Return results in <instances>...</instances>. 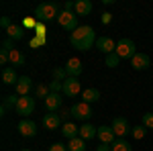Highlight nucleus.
Masks as SVG:
<instances>
[{"instance_id": "f257e3e1", "label": "nucleus", "mask_w": 153, "mask_h": 151, "mask_svg": "<svg viewBox=\"0 0 153 151\" xmlns=\"http://www.w3.org/2000/svg\"><path fill=\"white\" fill-rule=\"evenodd\" d=\"M96 41H98V39H96V35H94V29L88 27V25H80V27L70 35L71 47L78 49V51H90Z\"/></svg>"}, {"instance_id": "f03ea898", "label": "nucleus", "mask_w": 153, "mask_h": 151, "mask_svg": "<svg viewBox=\"0 0 153 151\" xmlns=\"http://www.w3.org/2000/svg\"><path fill=\"white\" fill-rule=\"evenodd\" d=\"M59 16V4L57 2H43L35 8V19L37 23H49Z\"/></svg>"}, {"instance_id": "7ed1b4c3", "label": "nucleus", "mask_w": 153, "mask_h": 151, "mask_svg": "<svg viewBox=\"0 0 153 151\" xmlns=\"http://www.w3.org/2000/svg\"><path fill=\"white\" fill-rule=\"evenodd\" d=\"M117 55L120 59H133L137 55V47H135V41L133 39H127V37H123V39H118L117 41Z\"/></svg>"}, {"instance_id": "20e7f679", "label": "nucleus", "mask_w": 153, "mask_h": 151, "mask_svg": "<svg viewBox=\"0 0 153 151\" xmlns=\"http://www.w3.org/2000/svg\"><path fill=\"white\" fill-rule=\"evenodd\" d=\"M78 19H80V16H78L76 12L61 10V12H59V16H57V23H59V27H61V29L70 31V35H71V33L80 27V25H78Z\"/></svg>"}, {"instance_id": "39448f33", "label": "nucleus", "mask_w": 153, "mask_h": 151, "mask_svg": "<svg viewBox=\"0 0 153 151\" xmlns=\"http://www.w3.org/2000/svg\"><path fill=\"white\" fill-rule=\"evenodd\" d=\"M70 112H71V116H74V118L84 121V123H86L90 116L94 115V112H92V106L88 104V102H82V100H80V102H76V104H71Z\"/></svg>"}, {"instance_id": "423d86ee", "label": "nucleus", "mask_w": 153, "mask_h": 151, "mask_svg": "<svg viewBox=\"0 0 153 151\" xmlns=\"http://www.w3.org/2000/svg\"><path fill=\"white\" fill-rule=\"evenodd\" d=\"M35 106H37V102H35L33 96H21L19 102H16V106H14V110H16V115L27 116V115H33Z\"/></svg>"}, {"instance_id": "0eeeda50", "label": "nucleus", "mask_w": 153, "mask_h": 151, "mask_svg": "<svg viewBox=\"0 0 153 151\" xmlns=\"http://www.w3.org/2000/svg\"><path fill=\"white\" fill-rule=\"evenodd\" d=\"M112 131H114L117 139H125L127 135H131L133 127L129 125V121H127V118H123V116H117V118L112 121Z\"/></svg>"}, {"instance_id": "6e6552de", "label": "nucleus", "mask_w": 153, "mask_h": 151, "mask_svg": "<svg viewBox=\"0 0 153 151\" xmlns=\"http://www.w3.org/2000/svg\"><path fill=\"white\" fill-rule=\"evenodd\" d=\"M63 96H68V98H76L78 94H82V86H80V80L78 78H68V80L63 82Z\"/></svg>"}, {"instance_id": "1a4fd4ad", "label": "nucleus", "mask_w": 153, "mask_h": 151, "mask_svg": "<svg viewBox=\"0 0 153 151\" xmlns=\"http://www.w3.org/2000/svg\"><path fill=\"white\" fill-rule=\"evenodd\" d=\"M149 65H151V59L147 53H141V51H137V55L131 59V68L137 71H143V70H149Z\"/></svg>"}, {"instance_id": "9d476101", "label": "nucleus", "mask_w": 153, "mask_h": 151, "mask_svg": "<svg viewBox=\"0 0 153 151\" xmlns=\"http://www.w3.org/2000/svg\"><path fill=\"white\" fill-rule=\"evenodd\" d=\"M96 49L102 51V53H106V55H108V53H114V51H117V41L110 39V37H98Z\"/></svg>"}, {"instance_id": "9b49d317", "label": "nucleus", "mask_w": 153, "mask_h": 151, "mask_svg": "<svg viewBox=\"0 0 153 151\" xmlns=\"http://www.w3.org/2000/svg\"><path fill=\"white\" fill-rule=\"evenodd\" d=\"M14 90H16V94H19V96H31V90H33V80H31L29 76L19 78L16 86H14Z\"/></svg>"}, {"instance_id": "f8f14e48", "label": "nucleus", "mask_w": 153, "mask_h": 151, "mask_svg": "<svg viewBox=\"0 0 153 151\" xmlns=\"http://www.w3.org/2000/svg\"><path fill=\"white\" fill-rule=\"evenodd\" d=\"M16 129H19V133H21L23 137H35L37 135V125L31 121V118H23Z\"/></svg>"}, {"instance_id": "ddd939ff", "label": "nucleus", "mask_w": 153, "mask_h": 151, "mask_svg": "<svg viewBox=\"0 0 153 151\" xmlns=\"http://www.w3.org/2000/svg\"><path fill=\"white\" fill-rule=\"evenodd\" d=\"M98 141L100 143H108V145H112L114 141H117V135H114V131H112V127H106V125H102V127H98Z\"/></svg>"}, {"instance_id": "4468645a", "label": "nucleus", "mask_w": 153, "mask_h": 151, "mask_svg": "<svg viewBox=\"0 0 153 151\" xmlns=\"http://www.w3.org/2000/svg\"><path fill=\"white\" fill-rule=\"evenodd\" d=\"M43 127L47 129V131H57V129L61 127V116L55 115V112L43 115Z\"/></svg>"}, {"instance_id": "2eb2a0df", "label": "nucleus", "mask_w": 153, "mask_h": 151, "mask_svg": "<svg viewBox=\"0 0 153 151\" xmlns=\"http://www.w3.org/2000/svg\"><path fill=\"white\" fill-rule=\"evenodd\" d=\"M61 100H63L61 94H53L51 92L47 98L43 100V102H45V110H47V112H57L59 108H61Z\"/></svg>"}, {"instance_id": "dca6fc26", "label": "nucleus", "mask_w": 153, "mask_h": 151, "mask_svg": "<svg viewBox=\"0 0 153 151\" xmlns=\"http://www.w3.org/2000/svg\"><path fill=\"white\" fill-rule=\"evenodd\" d=\"M82 61L78 57H71L68 59V63H65V71H68V76L70 78H80V74H82Z\"/></svg>"}, {"instance_id": "f3484780", "label": "nucleus", "mask_w": 153, "mask_h": 151, "mask_svg": "<svg viewBox=\"0 0 153 151\" xmlns=\"http://www.w3.org/2000/svg\"><path fill=\"white\" fill-rule=\"evenodd\" d=\"M61 135L68 141L76 139V137H80V127L74 125V123H63V125H61Z\"/></svg>"}, {"instance_id": "a211bd4d", "label": "nucleus", "mask_w": 153, "mask_h": 151, "mask_svg": "<svg viewBox=\"0 0 153 151\" xmlns=\"http://www.w3.org/2000/svg\"><path fill=\"white\" fill-rule=\"evenodd\" d=\"M82 102H88V104H92V102H98L100 100V90L98 88H86L82 90Z\"/></svg>"}, {"instance_id": "6ab92c4d", "label": "nucleus", "mask_w": 153, "mask_h": 151, "mask_svg": "<svg viewBox=\"0 0 153 151\" xmlns=\"http://www.w3.org/2000/svg\"><path fill=\"white\" fill-rule=\"evenodd\" d=\"M25 53L23 51H19V49H12L10 51V55H8V63H10L12 68H23L25 65Z\"/></svg>"}, {"instance_id": "aec40b11", "label": "nucleus", "mask_w": 153, "mask_h": 151, "mask_svg": "<svg viewBox=\"0 0 153 151\" xmlns=\"http://www.w3.org/2000/svg\"><path fill=\"white\" fill-rule=\"evenodd\" d=\"M76 14L78 16H88L92 12V2L90 0H76Z\"/></svg>"}, {"instance_id": "412c9836", "label": "nucleus", "mask_w": 153, "mask_h": 151, "mask_svg": "<svg viewBox=\"0 0 153 151\" xmlns=\"http://www.w3.org/2000/svg\"><path fill=\"white\" fill-rule=\"evenodd\" d=\"M2 82H4L6 86H16L19 76H16L14 68H4V70H2Z\"/></svg>"}, {"instance_id": "4be33fe9", "label": "nucleus", "mask_w": 153, "mask_h": 151, "mask_svg": "<svg viewBox=\"0 0 153 151\" xmlns=\"http://www.w3.org/2000/svg\"><path fill=\"white\" fill-rule=\"evenodd\" d=\"M96 135H98V129H94L90 123H84L82 127H80V137H82L84 141H88V139H94Z\"/></svg>"}, {"instance_id": "5701e85b", "label": "nucleus", "mask_w": 153, "mask_h": 151, "mask_svg": "<svg viewBox=\"0 0 153 151\" xmlns=\"http://www.w3.org/2000/svg\"><path fill=\"white\" fill-rule=\"evenodd\" d=\"M19 94H10V96H4V100H2V108H0V112L4 115L8 108H12V106H16V102H19Z\"/></svg>"}, {"instance_id": "b1692460", "label": "nucleus", "mask_w": 153, "mask_h": 151, "mask_svg": "<svg viewBox=\"0 0 153 151\" xmlns=\"http://www.w3.org/2000/svg\"><path fill=\"white\" fill-rule=\"evenodd\" d=\"M6 35H8V39H12V41H21V39H23V27L10 25V27L6 29Z\"/></svg>"}, {"instance_id": "393cba45", "label": "nucleus", "mask_w": 153, "mask_h": 151, "mask_svg": "<svg viewBox=\"0 0 153 151\" xmlns=\"http://www.w3.org/2000/svg\"><path fill=\"white\" fill-rule=\"evenodd\" d=\"M68 151H86V141L82 137H76L68 143Z\"/></svg>"}, {"instance_id": "a878e982", "label": "nucleus", "mask_w": 153, "mask_h": 151, "mask_svg": "<svg viewBox=\"0 0 153 151\" xmlns=\"http://www.w3.org/2000/svg\"><path fill=\"white\" fill-rule=\"evenodd\" d=\"M112 151H133V147L127 139H117L112 143Z\"/></svg>"}, {"instance_id": "bb28decb", "label": "nucleus", "mask_w": 153, "mask_h": 151, "mask_svg": "<svg viewBox=\"0 0 153 151\" xmlns=\"http://www.w3.org/2000/svg\"><path fill=\"white\" fill-rule=\"evenodd\" d=\"M49 94H51V90H49L47 84H39V86L35 88V96H37V98H43V100H45Z\"/></svg>"}, {"instance_id": "cd10ccee", "label": "nucleus", "mask_w": 153, "mask_h": 151, "mask_svg": "<svg viewBox=\"0 0 153 151\" xmlns=\"http://www.w3.org/2000/svg\"><path fill=\"white\" fill-rule=\"evenodd\" d=\"M68 78H70V76H68L65 68H55V70H53V80H57V82H65Z\"/></svg>"}, {"instance_id": "c85d7f7f", "label": "nucleus", "mask_w": 153, "mask_h": 151, "mask_svg": "<svg viewBox=\"0 0 153 151\" xmlns=\"http://www.w3.org/2000/svg\"><path fill=\"white\" fill-rule=\"evenodd\" d=\"M118 63H120V57L117 55V51H114V53H108V55H106V65H108V68H117Z\"/></svg>"}, {"instance_id": "c756f323", "label": "nucleus", "mask_w": 153, "mask_h": 151, "mask_svg": "<svg viewBox=\"0 0 153 151\" xmlns=\"http://www.w3.org/2000/svg\"><path fill=\"white\" fill-rule=\"evenodd\" d=\"M131 135H133L135 139H143V137L147 135V129L143 127V125H139V127H133V131H131Z\"/></svg>"}, {"instance_id": "7c9ffc66", "label": "nucleus", "mask_w": 153, "mask_h": 151, "mask_svg": "<svg viewBox=\"0 0 153 151\" xmlns=\"http://www.w3.org/2000/svg\"><path fill=\"white\" fill-rule=\"evenodd\" d=\"M49 90H51L53 94H61L63 92V82H57V80L49 82Z\"/></svg>"}, {"instance_id": "2f4dec72", "label": "nucleus", "mask_w": 153, "mask_h": 151, "mask_svg": "<svg viewBox=\"0 0 153 151\" xmlns=\"http://www.w3.org/2000/svg\"><path fill=\"white\" fill-rule=\"evenodd\" d=\"M143 127L153 131V112H145L143 115Z\"/></svg>"}, {"instance_id": "473e14b6", "label": "nucleus", "mask_w": 153, "mask_h": 151, "mask_svg": "<svg viewBox=\"0 0 153 151\" xmlns=\"http://www.w3.org/2000/svg\"><path fill=\"white\" fill-rule=\"evenodd\" d=\"M49 151H68V145H63V143H53Z\"/></svg>"}, {"instance_id": "72a5a7b5", "label": "nucleus", "mask_w": 153, "mask_h": 151, "mask_svg": "<svg viewBox=\"0 0 153 151\" xmlns=\"http://www.w3.org/2000/svg\"><path fill=\"white\" fill-rule=\"evenodd\" d=\"M23 27H27V29H35L37 27V19H25Z\"/></svg>"}, {"instance_id": "f704fd0d", "label": "nucleus", "mask_w": 153, "mask_h": 151, "mask_svg": "<svg viewBox=\"0 0 153 151\" xmlns=\"http://www.w3.org/2000/svg\"><path fill=\"white\" fill-rule=\"evenodd\" d=\"M35 31H37V35H39V37H45V33H47V29L43 27V23H37Z\"/></svg>"}, {"instance_id": "c9c22d12", "label": "nucleus", "mask_w": 153, "mask_h": 151, "mask_svg": "<svg viewBox=\"0 0 153 151\" xmlns=\"http://www.w3.org/2000/svg\"><path fill=\"white\" fill-rule=\"evenodd\" d=\"M2 49H4V51H12V49H14V47H12V39H4V41H2Z\"/></svg>"}, {"instance_id": "e433bc0d", "label": "nucleus", "mask_w": 153, "mask_h": 151, "mask_svg": "<svg viewBox=\"0 0 153 151\" xmlns=\"http://www.w3.org/2000/svg\"><path fill=\"white\" fill-rule=\"evenodd\" d=\"M8 55H10V51H0V63H8Z\"/></svg>"}, {"instance_id": "4c0bfd02", "label": "nucleus", "mask_w": 153, "mask_h": 151, "mask_svg": "<svg viewBox=\"0 0 153 151\" xmlns=\"http://www.w3.org/2000/svg\"><path fill=\"white\" fill-rule=\"evenodd\" d=\"M10 19H8V16H2V19H0V27H2V29H8V27H10Z\"/></svg>"}, {"instance_id": "58836bf2", "label": "nucleus", "mask_w": 153, "mask_h": 151, "mask_svg": "<svg viewBox=\"0 0 153 151\" xmlns=\"http://www.w3.org/2000/svg\"><path fill=\"white\" fill-rule=\"evenodd\" d=\"M96 151H112V145H108V143H100V145L96 147Z\"/></svg>"}, {"instance_id": "ea45409f", "label": "nucleus", "mask_w": 153, "mask_h": 151, "mask_svg": "<svg viewBox=\"0 0 153 151\" xmlns=\"http://www.w3.org/2000/svg\"><path fill=\"white\" fill-rule=\"evenodd\" d=\"M110 19H112V16H110L108 12H104V14H102V23H104V25H108V23H110Z\"/></svg>"}, {"instance_id": "a19ab883", "label": "nucleus", "mask_w": 153, "mask_h": 151, "mask_svg": "<svg viewBox=\"0 0 153 151\" xmlns=\"http://www.w3.org/2000/svg\"><path fill=\"white\" fill-rule=\"evenodd\" d=\"M21 151H31V149H21Z\"/></svg>"}]
</instances>
